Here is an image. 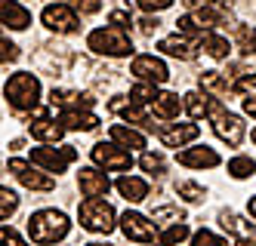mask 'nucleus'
I'll return each instance as SVG.
<instances>
[{"label": "nucleus", "mask_w": 256, "mask_h": 246, "mask_svg": "<svg viewBox=\"0 0 256 246\" xmlns=\"http://www.w3.org/2000/svg\"><path fill=\"white\" fill-rule=\"evenodd\" d=\"M68 228H71V222L59 210H38V213L28 219V234H31L34 243H40V246L62 240L68 234Z\"/></svg>", "instance_id": "f257e3e1"}, {"label": "nucleus", "mask_w": 256, "mask_h": 246, "mask_svg": "<svg viewBox=\"0 0 256 246\" xmlns=\"http://www.w3.org/2000/svg\"><path fill=\"white\" fill-rule=\"evenodd\" d=\"M4 92L16 111H31V108H38V99H40V80L28 71H19L6 80Z\"/></svg>", "instance_id": "f03ea898"}, {"label": "nucleus", "mask_w": 256, "mask_h": 246, "mask_svg": "<svg viewBox=\"0 0 256 246\" xmlns=\"http://www.w3.org/2000/svg\"><path fill=\"white\" fill-rule=\"evenodd\" d=\"M78 216H80V228H86V231H93V234H112L114 231V210H112V203H105L102 197H86L84 203H80V210H78Z\"/></svg>", "instance_id": "7ed1b4c3"}, {"label": "nucleus", "mask_w": 256, "mask_h": 246, "mask_svg": "<svg viewBox=\"0 0 256 246\" xmlns=\"http://www.w3.org/2000/svg\"><path fill=\"white\" fill-rule=\"evenodd\" d=\"M86 46L99 52V55H114V59H120V55H130L133 52V43L130 37H126L120 28H96L93 34L86 37Z\"/></svg>", "instance_id": "20e7f679"}, {"label": "nucleus", "mask_w": 256, "mask_h": 246, "mask_svg": "<svg viewBox=\"0 0 256 246\" xmlns=\"http://www.w3.org/2000/svg\"><path fill=\"white\" fill-rule=\"evenodd\" d=\"M210 117H213V132H216L222 142H228L232 148L244 142V132H247L244 120L238 117V114H232V111H226L216 99H213V105H210Z\"/></svg>", "instance_id": "39448f33"}, {"label": "nucleus", "mask_w": 256, "mask_h": 246, "mask_svg": "<svg viewBox=\"0 0 256 246\" xmlns=\"http://www.w3.org/2000/svg\"><path fill=\"white\" fill-rule=\"evenodd\" d=\"M90 157H93V163H99V166H105V169H112V173H124V169H130V166H133L130 151L120 148V145H108V142L93 145Z\"/></svg>", "instance_id": "423d86ee"}, {"label": "nucleus", "mask_w": 256, "mask_h": 246, "mask_svg": "<svg viewBox=\"0 0 256 246\" xmlns=\"http://www.w3.org/2000/svg\"><path fill=\"white\" fill-rule=\"evenodd\" d=\"M40 18H44V25L50 28V31H56V34H71V31H78V9L74 6H68V3H50L44 12H40Z\"/></svg>", "instance_id": "0eeeda50"}, {"label": "nucleus", "mask_w": 256, "mask_h": 246, "mask_svg": "<svg viewBox=\"0 0 256 246\" xmlns=\"http://www.w3.org/2000/svg\"><path fill=\"white\" fill-rule=\"evenodd\" d=\"M10 173L19 179L25 188H31V191H52V188H56V182H52L46 173H40V169H34L28 160H19V157H12L10 163Z\"/></svg>", "instance_id": "6e6552de"}, {"label": "nucleus", "mask_w": 256, "mask_h": 246, "mask_svg": "<svg viewBox=\"0 0 256 246\" xmlns=\"http://www.w3.org/2000/svg\"><path fill=\"white\" fill-rule=\"evenodd\" d=\"M74 157H78V151L71 145H65V148H34L31 151V163L44 166L46 173H62Z\"/></svg>", "instance_id": "1a4fd4ad"}, {"label": "nucleus", "mask_w": 256, "mask_h": 246, "mask_svg": "<svg viewBox=\"0 0 256 246\" xmlns=\"http://www.w3.org/2000/svg\"><path fill=\"white\" fill-rule=\"evenodd\" d=\"M219 225L234 237V246H256V228L244 216H238L232 210H219Z\"/></svg>", "instance_id": "9d476101"}, {"label": "nucleus", "mask_w": 256, "mask_h": 246, "mask_svg": "<svg viewBox=\"0 0 256 246\" xmlns=\"http://www.w3.org/2000/svg\"><path fill=\"white\" fill-rule=\"evenodd\" d=\"M130 71L136 74L139 80H145V83H167V77H170V71H167V65H164L160 59H154V55H136L133 59V65H130Z\"/></svg>", "instance_id": "9b49d317"}, {"label": "nucleus", "mask_w": 256, "mask_h": 246, "mask_svg": "<svg viewBox=\"0 0 256 246\" xmlns=\"http://www.w3.org/2000/svg\"><path fill=\"white\" fill-rule=\"evenodd\" d=\"M120 231L136 243H152L154 240V222H148L139 213H124L120 216Z\"/></svg>", "instance_id": "f8f14e48"}, {"label": "nucleus", "mask_w": 256, "mask_h": 246, "mask_svg": "<svg viewBox=\"0 0 256 246\" xmlns=\"http://www.w3.org/2000/svg\"><path fill=\"white\" fill-rule=\"evenodd\" d=\"M78 188H80L84 197H105L108 188H112V182H108V176L99 173V169L84 166L80 173H78Z\"/></svg>", "instance_id": "ddd939ff"}, {"label": "nucleus", "mask_w": 256, "mask_h": 246, "mask_svg": "<svg viewBox=\"0 0 256 246\" xmlns=\"http://www.w3.org/2000/svg\"><path fill=\"white\" fill-rule=\"evenodd\" d=\"M0 25H6L12 31H25L31 28V12L19 0H0Z\"/></svg>", "instance_id": "4468645a"}, {"label": "nucleus", "mask_w": 256, "mask_h": 246, "mask_svg": "<svg viewBox=\"0 0 256 246\" xmlns=\"http://www.w3.org/2000/svg\"><path fill=\"white\" fill-rule=\"evenodd\" d=\"M179 163L188 169H213V166H219V154L207 145H198V148L179 151Z\"/></svg>", "instance_id": "2eb2a0df"}, {"label": "nucleus", "mask_w": 256, "mask_h": 246, "mask_svg": "<svg viewBox=\"0 0 256 246\" xmlns=\"http://www.w3.org/2000/svg\"><path fill=\"white\" fill-rule=\"evenodd\" d=\"M50 102L62 111H80V108L93 105V96H90V92H78V89H52Z\"/></svg>", "instance_id": "dca6fc26"}, {"label": "nucleus", "mask_w": 256, "mask_h": 246, "mask_svg": "<svg viewBox=\"0 0 256 246\" xmlns=\"http://www.w3.org/2000/svg\"><path fill=\"white\" fill-rule=\"evenodd\" d=\"M160 132V142L167 145V148H182L186 142H192V139H198V123H176V126H160L158 129Z\"/></svg>", "instance_id": "f3484780"}, {"label": "nucleus", "mask_w": 256, "mask_h": 246, "mask_svg": "<svg viewBox=\"0 0 256 246\" xmlns=\"http://www.w3.org/2000/svg\"><path fill=\"white\" fill-rule=\"evenodd\" d=\"M62 132H65L62 123L44 117V111H38V120L31 123V136H34V139H38V142H52V145H56V142L62 139Z\"/></svg>", "instance_id": "a211bd4d"}, {"label": "nucleus", "mask_w": 256, "mask_h": 246, "mask_svg": "<svg viewBox=\"0 0 256 246\" xmlns=\"http://www.w3.org/2000/svg\"><path fill=\"white\" fill-rule=\"evenodd\" d=\"M182 105H186V102H182L176 92H158L154 102H152V111H154V117H160V120H173V117H179Z\"/></svg>", "instance_id": "6ab92c4d"}, {"label": "nucleus", "mask_w": 256, "mask_h": 246, "mask_svg": "<svg viewBox=\"0 0 256 246\" xmlns=\"http://www.w3.org/2000/svg\"><path fill=\"white\" fill-rule=\"evenodd\" d=\"M232 92L244 99V111L256 120V74H244V77H238L232 83Z\"/></svg>", "instance_id": "aec40b11"}, {"label": "nucleus", "mask_w": 256, "mask_h": 246, "mask_svg": "<svg viewBox=\"0 0 256 246\" xmlns=\"http://www.w3.org/2000/svg\"><path fill=\"white\" fill-rule=\"evenodd\" d=\"M59 123H62L65 129H74V132H90V129L99 126V117L90 114V111H62Z\"/></svg>", "instance_id": "412c9836"}, {"label": "nucleus", "mask_w": 256, "mask_h": 246, "mask_svg": "<svg viewBox=\"0 0 256 246\" xmlns=\"http://www.w3.org/2000/svg\"><path fill=\"white\" fill-rule=\"evenodd\" d=\"M114 188L130 200V203H139V200H145L148 197V182L145 179H136V176H120L118 182H114Z\"/></svg>", "instance_id": "4be33fe9"}, {"label": "nucleus", "mask_w": 256, "mask_h": 246, "mask_svg": "<svg viewBox=\"0 0 256 246\" xmlns=\"http://www.w3.org/2000/svg\"><path fill=\"white\" fill-rule=\"evenodd\" d=\"M158 49L167 52V55H173V59H182V62H192V59H194V46L186 40V37H179V34L164 37V40L158 43Z\"/></svg>", "instance_id": "5701e85b"}, {"label": "nucleus", "mask_w": 256, "mask_h": 246, "mask_svg": "<svg viewBox=\"0 0 256 246\" xmlns=\"http://www.w3.org/2000/svg\"><path fill=\"white\" fill-rule=\"evenodd\" d=\"M112 139L118 145H124V148H145V136H142V132L133 129V126H124V123L112 126Z\"/></svg>", "instance_id": "b1692460"}, {"label": "nucleus", "mask_w": 256, "mask_h": 246, "mask_svg": "<svg viewBox=\"0 0 256 246\" xmlns=\"http://www.w3.org/2000/svg\"><path fill=\"white\" fill-rule=\"evenodd\" d=\"M186 111L194 117V120H200V117H210V105H213V99L210 96H200V92H188L186 99Z\"/></svg>", "instance_id": "393cba45"}, {"label": "nucleus", "mask_w": 256, "mask_h": 246, "mask_svg": "<svg viewBox=\"0 0 256 246\" xmlns=\"http://www.w3.org/2000/svg\"><path fill=\"white\" fill-rule=\"evenodd\" d=\"M200 46H204V52L213 55V59H228V52H232L228 40L219 37V34H204V37H200Z\"/></svg>", "instance_id": "a878e982"}, {"label": "nucleus", "mask_w": 256, "mask_h": 246, "mask_svg": "<svg viewBox=\"0 0 256 246\" xmlns=\"http://www.w3.org/2000/svg\"><path fill=\"white\" fill-rule=\"evenodd\" d=\"M200 86H204L207 92H213V96H228L232 92V83L219 71H204L200 74Z\"/></svg>", "instance_id": "bb28decb"}, {"label": "nucleus", "mask_w": 256, "mask_h": 246, "mask_svg": "<svg viewBox=\"0 0 256 246\" xmlns=\"http://www.w3.org/2000/svg\"><path fill=\"white\" fill-rule=\"evenodd\" d=\"M253 173H256V160L253 157H244L241 154V157H232L228 160V176L232 179H250Z\"/></svg>", "instance_id": "cd10ccee"}, {"label": "nucleus", "mask_w": 256, "mask_h": 246, "mask_svg": "<svg viewBox=\"0 0 256 246\" xmlns=\"http://www.w3.org/2000/svg\"><path fill=\"white\" fill-rule=\"evenodd\" d=\"M152 222L158 225H176V222H186V213L179 206H154L152 210Z\"/></svg>", "instance_id": "c85d7f7f"}, {"label": "nucleus", "mask_w": 256, "mask_h": 246, "mask_svg": "<svg viewBox=\"0 0 256 246\" xmlns=\"http://www.w3.org/2000/svg\"><path fill=\"white\" fill-rule=\"evenodd\" d=\"M192 231H188V225L186 222H176V225H167V231L160 234V246H176V243H182Z\"/></svg>", "instance_id": "c756f323"}, {"label": "nucleus", "mask_w": 256, "mask_h": 246, "mask_svg": "<svg viewBox=\"0 0 256 246\" xmlns=\"http://www.w3.org/2000/svg\"><path fill=\"white\" fill-rule=\"evenodd\" d=\"M176 194H179L182 200H188V203H200V200L207 197V191H204L198 182H176Z\"/></svg>", "instance_id": "7c9ffc66"}, {"label": "nucleus", "mask_w": 256, "mask_h": 246, "mask_svg": "<svg viewBox=\"0 0 256 246\" xmlns=\"http://www.w3.org/2000/svg\"><path fill=\"white\" fill-rule=\"evenodd\" d=\"M154 96H158L154 83H145V80H139V83L133 86V92H130V99H133L136 105H152V102H154Z\"/></svg>", "instance_id": "2f4dec72"}, {"label": "nucleus", "mask_w": 256, "mask_h": 246, "mask_svg": "<svg viewBox=\"0 0 256 246\" xmlns=\"http://www.w3.org/2000/svg\"><path fill=\"white\" fill-rule=\"evenodd\" d=\"M16 210H19V197H16V191H10V188L0 185V222H4L6 216H12Z\"/></svg>", "instance_id": "473e14b6"}, {"label": "nucleus", "mask_w": 256, "mask_h": 246, "mask_svg": "<svg viewBox=\"0 0 256 246\" xmlns=\"http://www.w3.org/2000/svg\"><path fill=\"white\" fill-rule=\"evenodd\" d=\"M238 49L256 55V31H253V28H247V25L238 28Z\"/></svg>", "instance_id": "72a5a7b5"}, {"label": "nucleus", "mask_w": 256, "mask_h": 246, "mask_svg": "<svg viewBox=\"0 0 256 246\" xmlns=\"http://www.w3.org/2000/svg\"><path fill=\"white\" fill-rule=\"evenodd\" d=\"M139 163H142V169H145V173H152V176H160L164 169H167V163H164V157H160V154H152V151H145Z\"/></svg>", "instance_id": "f704fd0d"}, {"label": "nucleus", "mask_w": 256, "mask_h": 246, "mask_svg": "<svg viewBox=\"0 0 256 246\" xmlns=\"http://www.w3.org/2000/svg\"><path fill=\"white\" fill-rule=\"evenodd\" d=\"M192 246H228L222 237H216L213 231H198L192 234Z\"/></svg>", "instance_id": "c9c22d12"}, {"label": "nucleus", "mask_w": 256, "mask_h": 246, "mask_svg": "<svg viewBox=\"0 0 256 246\" xmlns=\"http://www.w3.org/2000/svg\"><path fill=\"white\" fill-rule=\"evenodd\" d=\"M16 59H19V46L6 40V34L0 31V62H16Z\"/></svg>", "instance_id": "e433bc0d"}, {"label": "nucleus", "mask_w": 256, "mask_h": 246, "mask_svg": "<svg viewBox=\"0 0 256 246\" xmlns=\"http://www.w3.org/2000/svg\"><path fill=\"white\" fill-rule=\"evenodd\" d=\"M71 6H74L80 15H93L102 9V0H71Z\"/></svg>", "instance_id": "4c0bfd02"}, {"label": "nucleus", "mask_w": 256, "mask_h": 246, "mask_svg": "<svg viewBox=\"0 0 256 246\" xmlns=\"http://www.w3.org/2000/svg\"><path fill=\"white\" fill-rule=\"evenodd\" d=\"M108 22H112L114 28H120V31H126L133 25V18H130V12H124V9H114L112 15H108Z\"/></svg>", "instance_id": "58836bf2"}, {"label": "nucleus", "mask_w": 256, "mask_h": 246, "mask_svg": "<svg viewBox=\"0 0 256 246\" xmlns=\"http://www.w3.org/2000/svg\"><path fill=\"white\" fill-rule=\"evenodd\" d=\"M139 6H142L145 12H160V9H170L173 0H139Z\"/></svg>", "instance_id": "ea45409f"}, {"label": "nucleus", "mask_w": 256, "mask_h": 246, "mask_svg": "<svg viewBox=\"0 0 256 246\" xmlns=\"http://www.w3.org/2000/svg\"><path fill=\"white\" fill-rule=\"evenodd\" d=\"M0 246H25V243H22V237L16 231L6 228V231H0Z\"/></svg>", "instance_id": "a19ab883"}, {"label": "nucleus", "mask_w": 256, "mask_h": 246, "mask_svg": "<svg viewBox=\"0 0 256 246\" xmlns=\"http://www.w3.org/2000/svg\"><path fill=\"white\" fill-rule=\"evenodd\" d=\"M188 9H200V6H222L226 0H182Z\"/></svg>", "instance_id": "79ce46f5"}, {"label": "nucleus", "mask_w": 256, "mask_h": 246, "mask_svg": "<svg viewBox=\"0 0 256 246\" xmlns=\"http://www.w3.org/2000/svg\"><path fill=\"white\" fill-rule=\"evenodd\" d=\"M139 25H142V34H154L160 22H158V18H152V15H145V18H142V22H139Z\"/></svg>", "instance_id": "37998d69"}, {"label": "nucleus", "mask_w": 256, "mask_h": 246, "mask_svg": "<svg viewBox=\"0 0 256 246\" xmlns=\"http://www.w3.org/2000/svg\"><path fill=\"white\" fill-rule=\"evenodd\" d=\"M250 216L256 219V197H250Z\"/></svg>", "instance_id": "c03bdc74"}, {"label": "nucleus", "mask_w": 256, "mask_h": 246, "mask_svg": "<svg viewBox=\"0 0 256 246\" xmlns=\"http://www.w3.org/2000/svg\"><path fill=\"white\" fill-rule=\"evenodd\" d=\"M86 246H112V243H99V240H93V243H86Z\"/></svg>", "instance_id": "a18cd8bd"}, {"label": "nucleus", "mask_w": 256, "mask_h": 246, "mask_svg": "<svg viewBox=\"0 0 256 246\" xmlns=\"http://www.w3.org/2000/svg\"><path fill=\"white\" fill-rule=\"evenodd\" d=\"M253 142H256V129H253Z\"/></svg>", "instance_id": "49530a36"}]
</instances>
